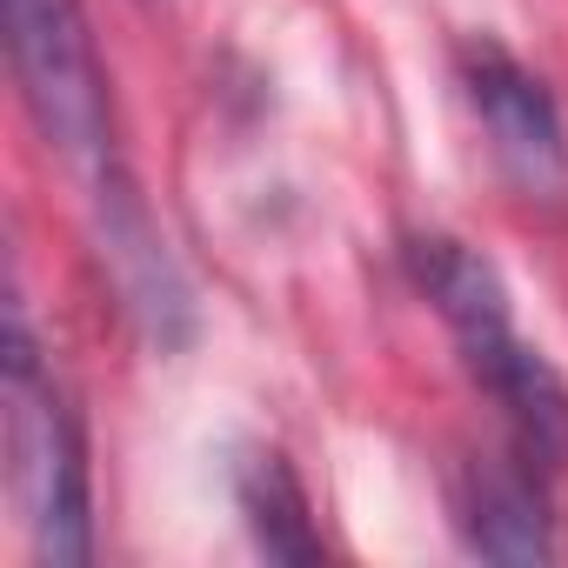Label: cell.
Returning <instances> with one entry per match:
<instances>
[{
	"instance_id": "cell-1",
	"label": "cell",
	"mask_w": 568,
	"mask_h": 568,
	"mask_svg": "<svg viewBox=\"0 0 568 568\" xmlns=\"http://www.w3.org/2000/svg\"><path fill=\"white\" fill-rule=\"evenodd\" d=\"M408 274L415 288L435 302V315L448 322L468 375L481 382V395L501 408L515 455H528L541 475L568 462V382L548 368L541 348H528L515 335V308L488 254H475L455 234H415L408 241Z\"/></svg>"
},
{
	"instance_id": "cell-2",
	"label": "cell",
	"mask_w": 568,
	"mask_h": 568,
	"mask_svg": "<svg viewBox=\"0 0 568 568\" xmlns=\"http://www.w3.org/2000/svg\"><path fill=\"white\" fill-rule=\"evenodd\" d=\"M8 481L21 501V521L34 535V555L54 568L88 561L94 548V521H88V442L81 422L54 382V368L41 362L21 308L8 315Z\"/></svg>"
},
{
	"instance_id": "cell-3",
	"label": "cell",
	"mask_w": 568,
	"mask_h": 568,
	"mask_svg": "<svg viewBox=\"0 0 568 568\" xmlns=\"http://www.w3.org/2000/svg\"><path fill=\"white\" fill-rule=\"evenodd\" d=\"M8 61L34 128L81 168H108V74L81 0H8Z\"/></svg>"
},
{
	"instance_id": "cell-4",
	"label": "cell",
	"mask_w": 568,
	"mask_h": 568,
	"mask_svg": "<svg viewBox=\"0 0 568 568\" xmlns=\"http://www.w3.org/2000/svg\"><path fill=\"white\" fill-rule=\"evenodd\" d=\"M462 88L475 101V121H481L501 174L528 194H561L568 187V121H561V101L548 94V81L535 68H521L508 48L468 41Z\"/></svg>"
},
{
	"instance_id": "cell-5",
	"label": "cell",
	"mask_w": 568,
	"mask_h": 568,
	"mask_svg": "<svg viewBox=\"0 0 568 568\" xmlns=\"http://www.w3.org/2000/svg\"><path fill=\"white\" fill-rule=\"evenodd\" d=\"M94 187H101V261H108V274H114L121 302L134 308V322H141L161 348L181 342L187 322H194V302H187V281H181V267H174V254H168L154 214H148V201H141V194L128 187V174H114V168H101Z\"/></svg>"
},
{
	"instance_id": "cell-6",
	"label": "cell",
	"mask_w": 568,
	"mask_h": 568,
	"mask_svg": "<svg viewBox=\"0 0 568 568\" xmlns=\"http://www.w3.org/2000/svg\"><path fill=\"white\" fill-rule=\"evenodd\" d=\"M455 528L481 561H548L555 521L541 495V468L528 455L508 462H468L455 481Z\"/></svg>"
},
{
	"instance_id": "cell-7",
	"label": "cell",
	"mask_w": 568,
	"mask_h": 568,
	"mask_svg": "<svg viewBox=\"0 0 568 568\" xmlns=\"http://www.w3.org/2000/svg\"><path fill=\"white\" fill-rule=\"evenodd\" d=\"M241 515H247L261 555H274V561H322V535L308 521V495H302L295 468L274 448L247 455V468H241Z\"/></svg>"
}]
</instances>
